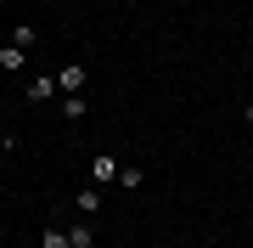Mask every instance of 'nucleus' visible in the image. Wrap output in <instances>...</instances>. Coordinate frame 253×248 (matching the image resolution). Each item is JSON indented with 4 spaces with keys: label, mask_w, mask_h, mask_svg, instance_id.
Segmentation results:
<instances>
[{
    "label": "nucleus",
    "mask_w": 253,
    "mask_h": 248,
    "mask_svg": "<svg viewBox=\"0 0 253 248\" xmlns=\"http://www.w3.org/2000/svg\"><path fill=\"white\" fill-rule=\"evenodd\" d=\"M118 186H124V192H141V186H146V169H118Z\"/></svg>",
    "instance_id": "nucleus-8"
},
{
    "label": "nucleus",
    "mask_w": 253,
    "mask_h": 248,
    "mask_svg": "<svg viewBox=\"0 0 253 248\" xmlns=\"http://www.w3.org/2000/svg\"><path fill=\"white\" fill-rule=\"evenodd\" d=\"M68 248H96V231L90 226H73L68 231Z\"/></svg>",
    "instance_id": "nucleus-9"
},
{
    "label": "nucleus",
    "mask_w": 253,
    "mask_h": 248,
    "mask_svg": "<svg viewBox=\"0 0 253 248\" xmlns=\"http://www.w3.org/2000/svg\"><path fill=\"white\" fill-rule=\"evenodd\" d=\"M113 181H118V158L96 152V158H90V186H113Z\"/></svg>",
    "instance_id": "nucleus-2"
},
{
    "label": "nucleus",
    "mask_w": 253,
    "mask_h": 248,
    "mask_svg": "<svg viewBox=\"0 0 253 248\" xmlns=\"http://www.w3.org/2000/svg\"><path fill=\"white\" fill-rule=\"evenodd\" d=\"M6 40H11V46H23V51H34V46H40V34H34V28H28V23H17V28H11Z\"/></svg>",
    "instance_id": "nucleus-6"
},
{
    "label": "nucleus",
    "mask_w": 253,
    "mask_h": 248,
    "mask_svg": "<svg viewBox=\"0 0 253 248\" xmlns=\"http://www.w3.org/2000/svg\"><path fill=\"white\" fill-rule=\"evenodd\" d=\"M40 248H68V231H62V226H45V237H40Z\"/></svg>",
    "instance_id": "nucleus-10"
},
{
    "label": "nucleus",
    "mask_w": 253,
    "mask_h": 248,
    "mask_svg": "<svg viewBox=\"0 0 253 248\" xmlns=\"http://www.w3.org/2000/svg\"><path fill=\"white\" fill-rule=\"evenodd\" d=\"M0 68H6V74H23V68H28V51L6 40V46H0Z\"/></svg>",
    "instance_id": "nucleus-4"
},
{
    "label": "nucleus",
    "mask_w": 253,
    "mask_h": 248,
    "mask_svg": "<svg viewBox=\"0 0 253 248\" xmlns=\"http://www.w3.org/2000/svg\"><path fill=\"white\" fill-rule=\"evenodd\" d=\"M62 85H56V74H28V101H51Z\"/></svg>",
    "instance_id": "nucleus-3"
},
{
    "label": "nucleus",
    "mask_w": 253,
    "mask_h": 248,
    "mask_svg": "<svg viewBox=\"0 0 253 248\" xmlns=\"http://www.w3.org/2000/svg\"><path fill=\"white\" fill-rule=\"evenodd\" d=\"M84 113H90V107H84V96H62V119H68V124H79Z\"/></svg>",
    "instance_id": "nucleus-7"
},
{
    "label": "nucleus",
    "mask_w": 253,
    "mask_h": 248,
    "mask_svg": "<svg viewBox=\"0 0 253 248\" xmlns=\"http://www.w3.org/2000/svg\"><path fill=\"white\" fill-rule=\"evenodd\" d=\"M56 85H62V96H84V85H90L84 62H68V68H56Z\"/></svg>",
    "instance_id": "nucleus-1"
},
{
    "label": "nucleus",
    "mask_w": 253,
    "mask_h": 248,
    "mask_svg": "<svg viewBox=\"0 0 253 248\" xmlns=\"http://www.w3.org/2000/svg\"><path fill=\"white\" fill-rule=\"evenodd\" d=\"M73 203H79V214H96V209H101V186H79Z\"/></svg>",
    "instance_id": "nucleus-5"
}]
</instances>
